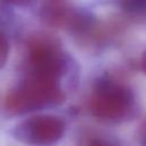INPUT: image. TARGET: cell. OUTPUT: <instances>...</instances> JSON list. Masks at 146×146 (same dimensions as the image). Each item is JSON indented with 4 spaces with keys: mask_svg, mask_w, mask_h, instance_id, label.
Returning a JSON list of instances; mask_svg holds the SVG:
<instances>
[{
    "mask_svg": "<svg viewBox=\"0 0 146 146\" xmlns=\"http://www.w3.org/2000/svg\"><path fill=\"white\" fill-rule=\"evenodd\" d=\"M89 105L97 120L112 124L131 120L138 111L131 88L111 76H103L95 82Z\"/></svg>",
    "mask_w": 146,
    "mask_h": 146,
    "instance_id": "1",
    "label": "cell"
},
{
    "mask_svg": "<svg viewBox=\"0 0 146 146\" xmlns=\"http://www.w3.org/2000/svg\"><path fill=\"white\" fill-rule=\"evenodd\" d=\"M65 96L58 80L26 75V79L13 88L6 96L5 108L10 115L24 114L26 112L63 103Z\"/></svg>",
    "mask_w": 146,
    "mask_h": 146,
    "instance_id": "2",
    "label": "cell"
},
{
    "mask_svg": "<svg viewBox=\"0 0 146 146\" xmlns=\"http://www.w3.org/2000/svg\"><path fill=\"white\" fill-rule=\"evenodd\" d=\"M66 57L59 41L49 34H34L27 41L26 75L58 80L66 70Z\"/></svg>",
    "mask_w": 146,
    "mask_h": 146,
    "instance_id": "3",
    "label": "cell"
},
{
    "mask_svg": "<svg viewBox=\"0 0 146 146\" xmlns=\"http://www.w3.org/2000/svg\"><path fill=\"white\" fill-rule=\"evenodd\" d=\"M41 19L51 27L65 30L79 36H87L96 27L95 17L64 0H48L41 8Z\"/></svg>",
    "mask_w": 146,
    "mask_h": 146,
    "instance_id": "4",
    "label": "cell"
},
{
    "mask_svg": "<svg viewBox=\"0 0 146 146\" xmlns=\"http://www.w3.org/2000/svg\"><path fill=\"white\" fill-rule=\"evenodd\" d=\"M65 132V121L56 115H35L15 129V137L31 146H52Z\"/></svg>",
    "mask_w": 146,
    "mask_h": 146,
    "instance_id": "5",
    "label": "cell"
},
{
    "mask_svg": "<svg viewBox=\"0 0 146 146\" xmlns=\"http://www.w3.org/2000/svg\"><path fill=\"white\" fill-rule=\"evenodd\" d=\"M9 55V43L6 33L0 27V70L5 66Z\"/></svg>",
    "mask_w": 146,
    "mask_h": 146,
    "instance_id": "6",
    "label": "cell"
},
{
    "mask_svg": "<svg viewBox=\"0 0 146 146\" xmlns=\"http://www.w3.org/2000/svg\"><path fill=\"white\" fill-rule=\"evenodd\" d=\"M35 0H0V3L3 6H13V7H27L34 3Z\"/></svg>",
    "mask_w": 146,
    "mask_h": 146,
    "instance_id": "7",
    "label": "cell"
},
{
    "mask_svg": "<svg viewBox=\"0 0 146 146\" xmlns=\"http://www.w3.org/2000/svg\"><path fill=\"white\" fill-rule=\"evenodd\" d=\"M88 146H116V145L105 139H94L88 144Z\"/></svg>",
    "mask_w": 146,
    "mask_h": 146,
    "instance_id": "8",
    "label": "cell"
},
{
    "mask_svg": "<svg viewBox=\"0 0 146 146\" xmlns=\"http://www.w3.org/2000/svg\"><path fill=\"white\" fill-rule=\"evenodd\" d=\"M140 67L143 70V72L146 74V50L144 51L143 56H141V59H140Z\"/></svg>",
    "mask_w": 146,
    "mask_h": 146,
    "instance_id": "9",
    "label": "cell"
},
{
    "mask_svg": "<svg viewBox=\"0 0 146 146\" xmlns=\"http://www.w3.org/2000/svg\"><path fill=\"white\" fill-rule=\"evenodd\" d=\"M143 144H144V146H146V127H145V130H144V139H143Z\"/></svg>",
    "mask_w": 146,
    "mask_h": 146,
    "instance_id": "10",
    "label": "cell"
},
{
    "mask_svg": "<svg viewBox=\"0 0 146 146\" xmlns=\"http://www.w3.org/2000/svg\"><path fill=\"white\" fill-rule=\"evenodd\" d=\"M125 1H128V0H125Z\"/></svg>",
    "mask_w": 146,
    "mask_h": 146,
    "instance_id": "11",
    "label": "cell"
}]
</instances>
